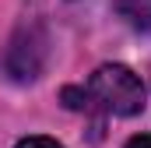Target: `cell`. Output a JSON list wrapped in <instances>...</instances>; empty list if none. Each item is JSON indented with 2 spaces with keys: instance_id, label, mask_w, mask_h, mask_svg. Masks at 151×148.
<instances>
[{
  "instance_id": "6da1fadb",
  "label": "cell",
  "mask_w": 151,
  "mask_h": 148,
  "mask_svg": "<svg viewBox=\"0 0 151 148\" xmlns=\"http://www.w3.org/2000/svg\"><path fill=\"white\" fill-rule=\"evenodd\" d=\"M84 95H88V106H99L113 116H137L144 110V85L123 64H102L88 78Z\"/></svg>"
},
{
  "instance_id": "7a4b0ae2",
  "label": "cell",
  "mask_w": 151,
  "mask_h": 148,
  "mask_svg": "<svg viewBox=\"0 0 151 148\" xmlns=\"http://www.w3.org/2000/svg\"><path fill=\"white\" fill-rule=\"evenodd\" d=\"M14 148H63V145H56L53 138H42V134H32V138H21Z\"/></svg>"
},
{
  "instance_id": "3957f363",
  "label": "cell",
  "mask_w": 151,
  "mask_h": 148,
  "mask_svg": "<svg viewBox=\"0 0 151 148\" xmlns=\"http://www.w3.org/2000/svg\"><path fill=\"white\" fill-rule=\"evenodd\" d=\"M127 148H151V134H137V138H130Z\"/></svg>"
}]
</instances>
